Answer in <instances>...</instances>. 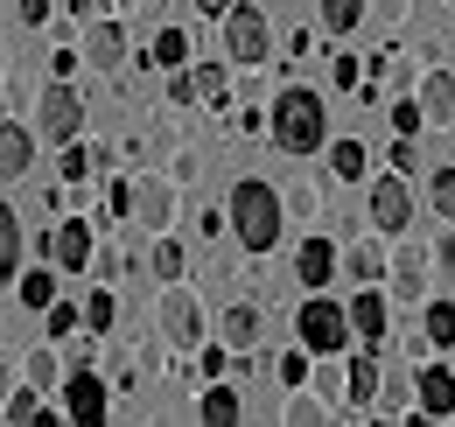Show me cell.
Masks as SVG:
<instances>
[{"instance_id": "obj_11", "label": "cell", "mask_w": 455, "mask_h": 427, "mask_svg": "<svg viewBox=\"0 0 455 427\" xmlns=\"http://www.w3.org/2000/svg\"><path fill=\"white\" fill-rule=\"evenodd\" d=\"M413 414H427V421H449L455 414V372L449 365H420L413 372Z\"/></svg>"}, {"instance_id": "obj_25", "label": "cell", "mask_w": 455, "mask_h": 427, "mask_svg": "<svg viewBox=\"0 0 455 427\" xmlns=\"http://www.w3.org/2000/svg\"><path fill=\"white\" fill-rule=\"evenodd\" d=\"M148 267H155V280H182V273H189V253H182V238L155 231V246H148Z\"/></svg>"}, {"instance_id": "obj_35", "label": "cell", "mask_w": 455, "mask_h": 427, "mask_svg": "<svg viewBox=\"0 0 455 427\" xmlns=\"http://www.w3.org/2000/svg\"><path fill=\"white\" fill-rule=\"evenodd\" d=\"M357 21H364V0H323V28L330 36H350Z\"/></svg>"}, {"instance_id": "obj_46", "label": "cell", "mask_w": 455, "mask_h": 427, "mask_svg": "<svg viewBox=\"0 0 455 427\" xmlns=\"http://www.w3.org/2000/svg\"><path fill=\"white\" fill-rule=\"evenodd\" d=\"M393 168H399V175H413V168H420V148H413V141H399V133H393Z\"/></svg>"}, {"instance_id": "obj_12", "label": "cell", "mask_w": 455, "mask_h": 427, "mask_svg": "<svg viewBox=\"0 0 455 427\" xmlns=\"http://www.w3.org/2000/svg\"><path fill=\"white\" fill-rule=\"evenodd\" d=\"M343 316H350V336H357V343H386L393 309H386V294H379V287H357V294L343 302Z\"/></svg>"}, {"instance_id": "obj_27", "label": "cell", "mask_w": 455, "mask_h": 427, "mask_svg": "<svg viewBox=\"0 0 455 427\" xmlns=\"http://www.w3.org/2000/svg\"><path fill=\"white\" fill-rule=\"evenodd\" d=\"M21 378H28V385H43V392H57V385H63V358L50 350V343H36V350L21 358Z\"/></svg>"}, {"instance_id": "obj_15", "label": "cell", "mask_w": 455, "mask_h": 427, "mask_svg": "<svg viewBox=\"0 0 455 427\" xmlns=\"http://www.w3.org/2000/svg\"><path fill=\"white\" fill-rule=\"evenodd\" d=\"M84 63L106 70V77H119V63H126V28H119V21H92V28H84Z\"/></svg>"}, {"instance_id": "obj_39", "label": "cell", "mask_w": 455, "mask_h": 427, "mask_svg": "<svg viewBox=\"0 0 455 427\" xmlns=\"http://www.w3.org/2000/svg\"><path fill=\"white\" fill-rule=\"evenodd\" d=\"M420 126H427V112H420V99H393V133H399V141H413Z\"/></svg>"}, {"instance_id": "obj_19", "label": "cell", "mask_w": 455, "mask_h": 427, "mask_svg": "<svg viewBox=\"0 0 455 427\" xmlns=\"http://www.w3.org/2000/svg\"><path fill=\"white\" fill-rule=\"evenodd\" d=\"M420 112H427V126H455V77L449 70L420 77Z\"/></svg>"}, {"instance_id": "obj_33", "label": "cell", "mask_w": 455, "mask_h": 427, "mask_svg": "<svg viewBox=\"0 0 455 427\" xmlns=\"http://www.w3.org/2000/svg\"><path fill=\"white\" fill-rule=\"evenodd\" d=\"M148 63H155V70H182V63H189V36H182V28H162L155 50H148Z\"/></svg>"}, {"instance_id": "obj_2", "label": "cell", "mask_w": 455, "mask_h": 427, "mask_svg": "<svg viewBox=\"0 0 455 427\" xmlns=\"http://www.w3.org/2000/svg\"><path fill=\"white\" fill-rule=\"evenodd\" d=\"M267 133H274L281 155H315V148H330V112H323V99L308 85H287L267 106Z\"/></svg>"}, {"instance_id": "obj_51", "label": "cell", "mask_w": 455, "mask_h": 427, "mask_svg": "<svg viewBox=\"0 0 455 427\" xmlns=\"http://www.w3.org/2000/svg\"><path fill=\"white\" fill-rule=\"evenodd\" d=\"M113 7H119V14H133V7H140V0H113Z\"/></svg>"}, {"instance_id": "obj_4", "label": "cell", "mask_w": 455, "mask_h": 427, "mask_svg": "<svg viewBox=\"0 0 455 427\" xmlns=\"http://www.w3.org/2000/svg\"><path fill=\"white\" fill-rule=\"evenodd\" d=\"M218 28H225V63H238V70H259V63H267L274 28H267V14H259L252 0H231V14Z\"/></svg>"}, {"instance_id": "obj_42", "label": "cell", "mask_w": 455, "mask_h": 427, "mask_svg": "<svg viewBox=\"0 0 455 427\" xmlns=\"http://www.w3.org/2000/svg\"><path fill=\"white\" fill-rule=\"evenodd\" d=\"M330 77H337V85H343V92H350V85H364V63H357V56H330Z\"/></svg>"}, {"instance_id": "obj_30", "label": "cell", "mask_w": 455, "mask_h": 427, "mask_svg": "<svg viewBox=\"0 0 455 427\" xmlns=\"http://www.w3.org/2000/svg\"><path fill=\"white\" fill-rule=\"evenodd\" d=\"M379 414H413V378L406 372H379Z\"/></svg>"}, {"instance_id": "obj_38", "label": "cell", "mask_w": 455, "mask_h": 427, "mask_svg": "<svg viewBox=\"0 0 455 427\" xmlns=\"http://www.w3.org/2000/svg\"><path fill=\"white\" fill-rule=\"evenodd\" d=\"M427 204L455 224V168H435V175H427Z\"/></svg>"}, {"instance_id": "obj_48", "label": "cell", "mask_w": 455, "mask_h": 427, "mask_svg": "<svg viewBox=\"0 0 455 427\" xmlns=\"http://www.w3.org/2000/svg\"><path fill=\"white\" fill-rule=\"evenodd\" d=\"M204 175V155H175V182H196Z\"/></svg>"}, {"instance_id": "obj_22", "label": "cell", "mask_w": 455, "mask_h": 427, "mask_svg": "<svg viewBox=\"0 0 455 427\" xmlns=\"http://www.w3.org/2000/svg\"><path fill=\"white\" fill-rule=\"evenodd\" d=\"M0 421H50V407H43V385H28V378H21V385H7V399H0Z\"/></svg>"}, {"instance_id": "obj_26", "label": "cell", "mask_w": 455, "mask_h": 427, "mask_svg": "<svg viewBox=\"0 0 455 427\" xmlns=\"http://www.w3.org/2000/svg\"><path fill=\"white\" fill-rule=\"evenodd\" d=\"M14 294H21V309H36V316H43V309L57 302V267H28L21 280H14Z\"/></svg>"}, {"instance_id": "obj_47", "label": "cell", "mask_w": 455, "mask_h": 427, "mask_svg": "<svg viewBox=\"0 0 455 427\" xmlns=\"http://www.w3.org/2000/svg\"><path fill=\"white\" fill-rule=\"evenodd\" d=\"M169 106H196V85H189V70H175V77H169Z\"/></svg>"}, {"instance_id": "obj_23", "label": "cell", "mask_w": 455, "mask_h": 427, "mask_svg": "<svg viewBox=\"0 0 455 427\" xmlns=\"http://www.w3.org/2000/svg\"><path fill=\"white\" fill-rule=\"evenodd\" d=\"M281 421H287V427H323V421H330V399H323V392H301V385H294V392L281 399Z\"/></svg>"}, {"instance_id": "obj_43", "label": "cell", "mask_w": 455, "mask_h": 427, "mask_svg": "<svg viewBox=\"0 0 455 427\" xmlns=\"http://www.w3.org/2000/svg\"><path fill=\"white\" fill-rule=\"evenodd\" d=\"M50 7H57V0H14V21H21V28H43Z\"/></svg>"}, {"instance_id": "obj_21", "label": "cell", "mask_w": 455, "mask_h": 427, "mask_svg": "<svg viewBox=\"0 0 455 427\" xmlns=\"http://www.w3.org/2000/svg\"><path fill=\"white\" fill-rule=\"evenodd\" d=\"M343 273H350L357 287H379V280H386V246H379V238H357V246H343Z\"/></svg>"}, {"instance_id": "obj_20", "label": "cell", "mask_w": 455, "mask_h": 427, "mask_svg": "<svg viewBox=\"0 0 455 427\" xmlns=\"http://www.w3.org/2000/svg\"><path fill=\"white\" fill-rule=\"evenodd\" d=\"M21 280V217H14V204L0 197V294Z\"/></svg>"}, {"instance_id": "obj_6", "label": "cell", "mask_w": 455, "mask_h": 427, "mask_svg": "<svg viewBox=\"0 0 455 427\" xmlns=\"http://www.w3.org/2000/svg\"><path fill=\"white\" fill-rule=\"evenodd\" d=\"M106 414H113V385L92 372V365H70V372H63V421L99 427Z\"/></svg>"}, {"instance_id": "obj_1", "label": "cell", "mask_w": 455, "mask_h": 427, "mask_svg": "<svg viewBox=\"0 0 455 427\" xmlns=\"http://www.w3.org/2000/svg\"><path fill=\"white\" fill-rule=\"evenodd\" d=\"M225 217H231V238L245 246V253H274L281 246V189L274 182H259V175H238L231 182V197H225Z\"/></svg>"}, {"instance_id": "obj_8", "label": "cell", "mask_w": 455, "mask_h": 427, "mask_svg": "<svg viewBox=\"0 0 455 427\" xmlns=\"http://www.w3.org/2000/svg\"><path fill=\"white\" fill-rule=\"evenodd\" d=\"M406 224H413V189H406V175H379L371 182V231H386V238H406Z\"/></svg>"}, {"instance_id": "obj_14", "label": "cell", "mask_w": 455, "mask_h": 427, "mask_svg": "<svg viewBox=\"0 0 455 427\" xmlns=\"http://www.w3.org/2000/svg\"><path fill=\"white\" fill-rule=\"evenodd\" d=\"M379 372H386V365H379V358H371V343H364V350L343 365V385H350V392H343V414H364V407L379 399Z\"/></svg>"}, {"instance_id": "obj_10", "label": "cell", "mask_w": 455, "mask_h": 427, "mask_svg": "<svg viewBox=\"0 0 455 427\" xmlns=\"http://www.w3.org/2000/svg\"><path fill=\"white\" fill-rule=\"evenodd\" d=\"M43 253H50V267L84 273V267H92V253H99V246H92V224H84V217H63L57 231L43 238Z\"/></svg>"}, {"instance_id": "obj_50", "label": "cell", "mask_w": 455, "mask_h": 427, "mask_svg": "<svg viewBox=\"0 0 455 427\" xmlns=\"http://www.w3.org/2000/svg\"><path fill=\"white\" fill-rule=\"evenodd\" d=\"M196 14H211V21H225V14H231V0H196Z\"/></svg>"}, {"instance_id": "obj_32", "label": "cell", "mask_w": 455, "mask_h": 427, "mask_svg": "<svg viewBox=\"0 0 455 427\" xmlns=\"http://www.w3.org/2000/svg\"><path fill=\"white\" fill-rule=\"evenodd\" d=\"M420 336H427L435 350H449V343H455V302H427V316H420Z\"/></svg>"}, {"instance_id": "obj_16", "label": "cell", "mask_w": 455, "mask_h": 427, "mask_svg": "<svg viewBox=\"0 0 455 427\" xmlns=\"http://www.w3.org/2000/svg\"><path fill=\"white\" fill-rule=\"evenodd\" d=\"M196 421H211V427H238V421H245V399H238V385H231V378H211V385H204Z\"/></svg>"}, {"instance_id": "obj_13", "label": "cell", "mask_w": 455, "mask_h": 427, "mask_svg": "<svg viewBox=\"0 0 455 427\" xmlns=\"http://www.w3.org/2000/svg\"><path fill=\"white\" fill-rule=\"evenodd\" d=\"M337 267H343V253L330 238H301V246H294V280H301V287H330Z\"/></svg>"}, {"instance_id": "obj_24", "label": "cell", "mask_w": 455, "mask_h": 427, "mask_svg": "<svg viewBox=\"0 0 455 427\" xmlns=\"http://www.w3.org/2000/svg\"><path fill=\"white\" fill-rule=\"evenodd\" d=\"M225 343L231 350H252L259 343V302H231L225 309Z\"/></svg>"}, {"instance_id": "obj_9", "label": "cell", "mask_w": 455, "mask_h": 427, "mask_svg": "<svg viewBox=\"0 0 455 427\" xmlns=\"http://www.w3.org/2000/svg\"><path fill=\"white\" fill-rule=\"evenodd\" d=\"M133 224L140 231H169L175 224V175H140L133 182Z\"/></svg>"}, {"instance_id": "obj_37", "label": "cell", "mask_w": 455, "mask_h": 427, "mask_svg": "<svg viewBox=\"0 0 455 427\" xmlns=\"http://www.w3.org/2000/svg\"><path fill=\"white\" fill-rule=\"evenodd\" d=\"M196 378H231V343H196Z\"/></svg>"}, {"instance_id": "obj_52", "label": "cell", "mask_w": 455, "mask_h": 427, "mask_svg": "<svg viewBox=\"0 0 455 427\" xmlns=\"http://www.w3.org/2000/svg\"><path fill=\"white\" fill-rule=\"evenodd\" d=\"M0 70H7V56H0Z\"/></svg>"}, {"instance_id": "obj_41", "label": "cell", "mask_w": 455, "mask_h": 427, "mask_svg": "<svg viewBox=\"0 0 455 427\" xmlns=\"http://www.w3.org/2000/svg\"><path fill=\"white\" fill-rule=\"evenodd\" d=\"M281 211H294V217H315V211H323V189H315V182H294Z\"/></svg>"}, {"instance_id": "obj_7", "label": "cell", "mask_w": 455, "mask_h": 427, "mask_svg": "<svg viewBox=\"0 0 455 427\" xmlns=\"http://www.w3.org/2000/svg\"><path fill=\"white\" fill-rule=\"evenodd\" d=\"M36 126H43V141H50V148H63V141H77V133H84V99L70 92V77H57V85L36 99Z\"/></svg>"}, {"instance_id": "obj_31", "label": "cell", "mask_w": 455, "mask_h": 427, "mask_svg": "<svg viewBox=\"0 0 455 427\" xmlns=\"http://www.w3.org/2000/svg\"><path fill=\"white\" fill-rule=\"evenodd\" d=\"M364 168H371L364 141H337V148H330V175H337V182H364Z\"/></svg>"}, {"instance_id": "obj_3", "label": "cell", "mask_w": 455, "mask_h": 427, "mask_svg": "<svg viewBox=\"0 0 455 427\" xmlns=\"http://www.w3.org/2000/svg\"><path fill=\"white\" fill-rule=\"evenodd\" d=\"M294 336H301L308 358H343V343H350V316H343V302L308 294V302L294 309Z\"/></svg>"}, {"instance_id": "obj_49", "label": "cell", "mask_w": 455, "mask_h": 427, "mask_svg": "<svg viewBox=\"0 0 455 427\" xmlns=\"http://www.w3.org/2000/svg\"><path fill=\"white\" fill-rule=\"evenodd\" d=\"M427 260H435V267H455V231H449V238H435V253H427Z\"/></svg>"}, {"instance_id": "obj_5", "label": "cell", "mask_w": 455, "mask_h": 427, "mask_svg": "<svg viewBox=\"0 0 455 427\" xmlns=\"http://www.w3.org/2000/svg\"><path fill=\"white\" fill-rule=\"evenodd\" d=\"M155 329H162V343H169V350H196V343H204V302H196L182 280H162Z\"/></svg>"}, {"instance_id": "obj_18", "label": "cell", "mask_w": 455, "mask_h": 427, "mask_svg": "<svg viewBox=\"0 0 455 427\" xmlns=\"http://www.w3.org/2000/svg\"><path fill=\"white\" fill-rule=\"evenodd\" d=\"M427 267H435V260H427L420 246H399V260H386V273H393V287H399V302H420V294H427Z\"/></svg>"}, {"instance_id": "obj_36", "label": "cell", "mask_w": 455, "mask_h": 427, "mask_svg": "<svg viewBox=\"0 0 455 427\" xmlns=\"http://www.w3.org/2000/svg\"><path fill=\"white\" fill-rule=\"evenodd\" d=\"M308 372H315V365H308V350H301V343H294V350H281V358H274V378H281L287 392H294V385H308Z\"/></svg>"}, {"instance_id": "obj_45", "label": "cell", "mask_w": 455, "mask_h": 427, "mask_svg": "<svg viewBox=\"0 0 455 427\" xmlns=\"http://www.w3.org/2000/svg\"><path fill=\"white\" fill-rule=\"evenodd\" d=\"M406 7H413V0H364V14H379L386 28H399V21H406Z\"/></svg>"}, {"instance_id": "obj_28", "label": "cell", "mask_w": 455, "mask_h": 427, "mask_svg": "<svg viewBox=\"0 0 455 427\" xmlns=\"http://www.w3.org/2000/svg\"><path fill=\"white\" fill-rule=\"evenodd\" d=\"M189 85H196V99H204V106H225V99H231V63H196V70H189Z\"/></svg>"}, {"instance_id": "obj_29", "label": "cell", "mask_w": 455, "mask_h": 427, "mask_svg": "<svg viewBox=\"0 0 455 427\" xmlns=\"http://www.w3.org/2000/svg\"><path fill=\"white\" fill-rule=\"evenodd\" d=\"M113 322H119V294L113 287H92V294H84V329H92V336H113Z\"/></svg>"}, {"instance_id": "obj_17", "label": "cell", "mask_w": 455, "mask_h": 427, "mask_svg": "<svg viewBox=\"0 0 455 427\" xmlns=\"http://www.w3.org/2000/svg\"><path fill=\"white\" fill-rule=\"evenodd\" d=\"M28 168H36V133L7 119V126H0V182H21Z\"/></svg>"}, {"instance_id": "obj_34", "label": "cell", "mask_w": 455, "mask_h": 427, "mask_svg": "<svg viewBox=\"0 0 455 427\" xmlns=\"http://www.w3.org/2000/svg\"><path fill=\"white\" fill-rule=\"evenodd\" d=\"M43 322H50V343H63V336H77V329H84V309H77V302H50Z\"/></svg>"}, {"instance_id": "obj_40", "label": "cell", "mask_w": 455, "mask_h": 427, "mask_svg": "<svg viewBox=\"0 0 455 427\" xmlns=\"http://www.w3.org/2000/svg\"><path fill=\"white\" fill-rule=\"evenodd\" d=\"M308 385H315V392L330 399V414H343V392H350V385H343V372H337V365H323V372H308Z\"/></svg>"}, {"instance_id": "obj_44", "label": "cell", "mask_w": 455, "mask_h": 427, "mask_svg": "<svg viewBox=\"0 0 455 427\" xmlns=\"http://www.w3.org/2000/svg\"><path fill=\"white\" fill-rule=\"evenodd\" d=\"M106 217H133V182H119V175H113V189H106Z\"/></svg>"}]
</instances>
